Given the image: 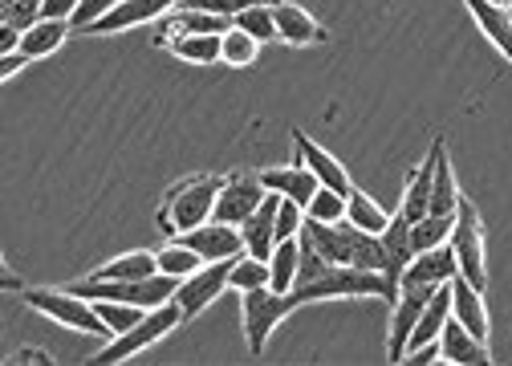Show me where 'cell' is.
I'll use <instances>...</instances> for the list:
<instances>
[{"label":"cell","instance_id":"ba28073f","mask_svg":"<svg viewBox=\"0 0 512 366\" xmlns=\"http://www.w3.org/2000/svg\"><path fill=\"white\" fill-rule=\"evenodd\" d=\"M439 285H423V281H399V297L391 305V330H387V358L391 362H407V346H411V330L419 326V314L427 310V301L435 297Z\"/></svg>","mask_w":512,"mask_h":366},{"label":"cell","instance_id":"ee69618b","mask_svg":"<svg viewBox=\"0 0 512 366\" xmlns=\"http://www.w3.org/2000/svg\"><path fill=\"white\" fill-rule=\"evenodd\" d=\"M25 362H41V366H45V362H53V354H41V350H21V354H13V358H9V366H25Z\"/></svg>","mask_w":512,"mask_h":366},{"label":"cell","instance_id":"d6986e66","mask_svg":"<svg viewBox=\"0 0 512 366\" xmlns=\"http://www.w3.org/2000/svg\"><path fill=\"white\" fill-rule=\"evenodd\" d=\"M382 240V257H387V265H382V273H387L391 281H403L407 265L415 261V244H411V220L403 212L391 216V224L378 232Z\"/></svg>","mask_w":512,"mask_h":366},{"label":"cell","instance_id":"f6af8a7d","mask_svg":"<svg viewBox=\"0 0 512 366\" xmlns=\"http://www.w3.org/2000/svg\"><path fill=\"white\" fill-rule=\"evenodd\" d=\"M0 285H5V289H21V293H25V285L17 281V273H13L9 265H0Z\"/></svg>","mask_w":512,"mask_h":366},{"label":"cell","instance_id":"d6a6232c","mask_svg":"<svg viewBox=\"0 0 512 366\" xmlns=\"http://www.w3.org/2000/svg\"><path fill=\"white\" fill-rule=\"evenodd\" d=\"M256 53H261V41H256L252 33H244L240 25H232V29L224 33V61H228V66L248 70L252 61H256Z\"/></svg>","mask_w":512,"mask_h":366},{"label":"cell","instance_id":"8fae6325","mask_svg":"<svg viewBox=\"0 0 512 366\" xmlns=\"http://www.w3.org/2000/svg\"><path fill=\"white\" fill-rule=\"evenodd\" d=\"M183 5V0H118V5L94 21L86 33L90 37H106V33H126V29H135V25H147V21H159L167 13H175Z\"/></svg>","mask_w":512,"mask_h":366},{"label":"cell","instance_id":"8992f818","mask_svg":"<svg viewBox=\"0 0 512 366\" xmlns=\"http://www.w3.org/2000/svg\"><path fill=\"white\" fill-rule=\"evenodd\" d=\"M187 318H183V310L175 301H163V305H155V310H147V318L139 322V326H131L126 334H118V338H110L102 350H98V362H126V358H135V354H143L147 346H155V342H163L171 330H179Z\"/></svg>","mask_w":512,"mask_h":366},{"label":"cell","instance_id":"30bf717a","mask_svg":"<svg viewBox=\"0 0 512 366\" xmlns=\"http://www.w3.org/2000/svg\"><path fill=\"white\" fill-rule=\"evenodd\" d=\"M269 196V188L261 183V171H228L220 179V192H216V220L224 224H244L256 208H261V200Z\"/></svg>","mask_w":512,"mask_h":366},{"label":"cell","instance_id":"b9f144b4","mask_svg":"<svg viewBox=\"0 0 512 366\" xmlns=\"http://www.w3.org/2000/svg\"><path fill=\"white\" fill-rule=\"evenodd\" d=\"M29 66V57L21 53V49H13V53H0V82H13L21 70Z\"/></svg>","mask_w":512,"mask_h":366},{"label":"cell","instance_id":"484cf974","mask_svg":"<svg viewBox=\"0 0 512 366\" xmlns=\"http://www.w3.org/2000/svg\"><path fill=\"white\" fill-rule=\"evenodd\" d=\"M439 151H435V188H431V212H447V216H456L464 192H460V183H456V167L452 159H447V143L435 139Z\"/></svg>","mask_w":512,"mask_h":366},{"label":"cell","instance_id":"d590c367","mask_svg":"<svg viewBox=\"0 0 512 366\" xmlns=\"http://www.w3.org/2000/svg\"><path fill=\"white\" fill-rule=\"evenodd\" d=\"M346 200L350 196H342V192H334V188H317L313 192V200H309V208H305V216H313V220H346Z\"/></svg>","mask_w":512,"mask_h":366},{"label":"cell","instance_id":"7bdbcfd3","mask_svg":"<svg viewBox=\"0 0 512 366\" xmlns=\"http://www.w3.org/2000/svg\"><path fill=\"white\" fill-rule=\"evenodd\" d=\"M13 49H21V29L0 21V53H13Z\"/></svg>","mask_w":512,"mask_h":366},{"label":"cell","instance_id":"52a82bcc","mask_svg":"<svg viewBox=\"0 0 512 366\" xmlns=\"http://www.w3.org/2000/svg\"><path fill=\"white\" fill-rule=\"evenodd\" d=\"M452 249L460 261V277H468L476 289L488 285V244H484V224L476 204L464 196L456 208V232H452Z\"/></svg>","mask_w":512,"mask_h":366},{"label":"cell","instance_id":"f35d334b","mask_svg":"<svg viewBox=\"0 0 512 366\" xmlns=\"http://www.w3.org/2000/svg\"><path fill=\"white\" fill-rule=\"evenodd\" d=\"M187 9H204V13H216V17H240L244 9L252 5H273V0H183Z\"/></svg>","mask_w":512,"mask_h":366},{"label":"cell","instance_id":"7a4b0ae2","mask_svg":"<svg viewBox=\"0 0 512 366\" xmlns=\"http://www.w3.org/2000/svg\"><path fill=\"white\" fill-rule=\"evenodd\" d=\"M297 305L309 301H334V297H382L391 301L399 297V281H391L387 273L378 269H358V265H326V273H317L313 281L293 289Z\"/></svg>","mask_w":512,"mask_h":366},{"label":"cell","instance_id":"2e32d148","mask_svg":"<svg viewBox=\"0 0 512 366\" xmlns=\"http://www.w3.org/2000/svg\"><path fill=\"white\" fill-rule=\"evenodd\" d=\"M293 151L305 159V167L317 175V179H322L326 183V188H334V192H342V196H350L354 192V179L346 175V167L322 147V143H313L305 131H293Z\"/></svg>","mask_w":512,"mask_h":366},{"label":"cell","instance_id":"60d3db41","mask_svg":"<svg viewBox=\"0 0 512 366\" xmlns=\"http://www.w3.org/2000/svg\"><path fill=\"white\" fill-rule=\"evenodd\" d=\"M78 5H82V0H45L41 17H49V21H74Z\"/></svg>","mask_w":512,"mask_h":366},{"label":"cell","instance_id":"4fadbf2b","mask_svg":"<svg viewBox=\"0 0 512 366\" xmlns=\"http://www.w3.org/2000/svg\"><path fill=\"white\" fill-rule=\"evenodd\" d=\"M273 17H277V37L289 49H305V45H322L330 41V29L317 21L309 9L293 5V0H273Z\"/></svg>","mask_w":512,"mask_h":366},{"label":"cell","instance_id":"9a60e30c","mask_svg":"<svg viewBox=\"0 0 512 366\" xmlns=\"http://www.w3.org/2000/svg\"><path fill=\"white\" fill-rule=\"evenodd\" d=\"M277 208H281V196H277V192H269V196L261 200V208H256V212L240 224L244 253L261 257V261H269V257H273V249H277Z\"/></svg>","mask_w":512,"mask_h":366},{"label":"cell","instance_id":"e0dca14e","mask_svg":"<svg viewBox=\"0 0 512 366\" xmlns=\"http://www.w3.org/2000/svg\"><path fill=\"white\" fill-rule=\"evenodd\" d=\"M452 318L460 326H468L480 342L492 338V322H488V305H484V289H476L468 277H452Z\"/></svg>","mask_w":512,"mask_h":366},{"label":"cell","instance_id":"ffe728a7","mask_svg":"<svg viewBox=\"0 0 512 366\" xmlns=\"http://www.w3.org/2000/svg\"><path fill=\"white\" fill-rule=\"evenodd\" d=\"M435 151H439V143H431L427 147V159L407 175V188H403V204H399V212L415 224V220H423L427 212H431V188H435Z\"/></svg>","mask_w":512,"mask_h":366},{"label":"cell","instance_id":"cb8c5ba5","mask_svg":"<svg viewBox=\"0 0 512 366\" xmlns=\"http://www.w3.org/2000/svg\"><path fill=\"white\" fill-rule=\"evenodd\" d=\"M155 273H159V257L147 249H135V253H122V257L98 265L86 277L90 281H139V277H155Z\"/></svg>","mask_w":512,"mask_h":366},{"label":"cell","instance_id":"ab89813d","mask_svg":"<svg viewBox=\"0 0 512 366\" xmlns=\"http://www.w3.org/2000/svg\"><path fill=\"white\" fill-rule=\"evenodd\" d=\"M114 5H118V0H82L78 13H74V21H70V25H74V33H86V29H90L94 21H102Z\"/></svg>","mask_w":512,"mask_h":366},{"label":"cell","instance_id":"8d00e7d4","mask_svg":"<svg viewBox=\"0 0 512 366\" xmlns=\"http://www.w3.org/2000/svg\"><path fill=\"white\" fill-rule=\"evenodd\" d=\"M41 5L45 0H0V21L17 25L25 33V29H33L41 21Z\"/></svg>","mask_w":512,"mask_h":366},{"label":"cell","instance_id":"5bb4252c","mask_svg":"<svg viewBox=\"0 0 512 366\" xmlns=\"http://www.w3.org/2000/svg\"><path fill=\"white\" fill-rule=\"evenodd\" d=\"M261 183L269 192H277V196H285V200H297L301 208H309V200H313V192L322 188V179H317L309 167H305V159L293 151V163L289 167H261Z\"/></svg>","mask_w":512,"mask_h":366},{"label":"cell","instance_id":"f546056e","mask_svg":"<svg viewBox=\"0 0 512 366\" xmlns=\"http://www.w3.org/2000/svg\"><path fill=\"white\" fill-rule=\"evenodd\" d=\"M456 232V216H447V212H427L423 220L411 224V244H415V253H427L435 249V244H447Z\"/></svg>","mask_w":512,"mask_h":366},{"label":"cell","instance_id":"4dcf8cb0","mask_svg":"<svg viewBox=\"0 0 512 366\" xmlns=\"http://www.w3.org/2000/svg\"><path fill=\"white\" fill-rule=\"evenodd\" d=\"M346 220H350V224H358L362 232H374V236H378L382 228L391 224V212L382 208L378 200H370L362 188H354V192H350V200H346Z\"/></svg>","mask_w":512,"mask_h":366},{"label":"cell","instance_id":"f1b7e54d","mask_svg":"<svg viewBox=\"0 0 512 366\" xmlns=\"http://www.w3.org/2000/svg\"><path fill=\"white\" fill-rule=\"evenodd\" d=\"M155 257H159V273H167V277H191L196 269H204L208 261L196 253V249H187V244L179 240V236H171V244H163V249H155Z\"/></svg>","mask_w":512,"mask_h":366},{"label":"cell","instance_id":"277c9868","mask_svg":"<svg viewBox=\"0 0 512 366\" xmlns=\"http://www.w3.org/2000/svg\"><path fill=\"white\" fill-rule=\"evenodd\" d=\"M301 310L293 293H277L273 285H261V289H248L240 293V322H244V342H248V354L261 358L273 330L293 314Z\"/></svg>","mask_w":512,"mask_h":366},{"label":"cell","instance_id":"603a6c76","mask_svg":"<svg viewBox=\"0 0 512 366\" xmlns=\"http://www.w3.org/2000/svg\"><path fill=\"white\" fill-rule=\"evenodd\" d=\"M163 49H171L179 61L191 66H216L224 61V33H179V37H163Z\"/></svg>","mask_w":512,"mask_h":366},{"label":"cell","instance_id":"e575fe53","mask_svg":"<svg viewBox=\"0 0 512 366\" xmlns=\"http://www.w3.org/2000/svg\"><path fill=\"white\" fill-rule=\"evenodd\" d=\"M94 305H98L102 322L114 330V338H118V334H126L131 326H139V322L147 318V310H143V305H126V301H94Z\"/></svg>","mask_w":512,"mask_h":366},{"label":"cell","instance_id":"5b68a950","mask_svg":"<svg viewBox=\"0 0 512 366\" xmlns=\"http://www.w3.org/2000/svg\"><path fill=\"white\" fill-rule=\"evenodd\" d=\"M74 293L90 297V301H126V305H143V310H155L163 301H175V289H179V277H167V273H155V277H139V281H74L70 285Z\"/></svg>","mask_w":512,"mask_h":366},{"label":"cell","instance_id":"1f68e13d","mask_svg":"<svg viewBox=\"0 0 512 366\" xmlns=\"http://www.w3.org/2000/svg\"><path fill=\"white\" fill-rule=\"evenodd\" d=\"M269 261H261V257H252V253H240L236 261H232V289L236 293H248V289H261V285H269Z\"/></svg>","mask_w":512,"mask_h":366},{"label":"cell","instance_id":"6da1fadb","mask_svg":"<svg viewBox=\"0 0 512 366\" xmlns=\"http://www.w3.org/2000/svg\"><path fill=\"white\" fill-rule=\"evenodd\" d=\"M220 179H224V175L200 171V175H187V179L171 183V188L163 192V200H159V212H155L159 228H163L167 236H183V232H191V228H200L204 220H212Z\"/></svg>","mask_w":512,"mask_h":366},{"label":"cell","instance_id":"83f0119b","mask_svg":"<svg viewBox=\"0 0 512 366\" xmlns=\"http://www.w3.org/2000/svg\"><path fill=\"white\" fill-rule=\"evenodd\" d=\"M269 285L277 293H293L297 289V273H301V236L293 240H277V249L269 257Z\"/></svg>","mask_w":512,"mask_h":366},{"label":"cell","instance_id":"bcb514c9","mask_svg":"<svg viewBox=\"0 0 512 366\" xmlns=\"http://www.w3.org/2000/svg\"><path fill=\"white\" fill-rule=\"evenodd\" d=\"M496 5H504V9H512V0H496Z\"/></svg>","mask_w":512,"mask_h":366},{"label":"cell","instance_id":"3957f363","mask_svg":"<svg viewBox=\"0 0 512 366\" xmlns=\"http://www.w3.org/2000/svg\"><path fill=\"white\" fill-rule=\"evenodd\" d=\"M21 297L29 301V310H37V314H45V318H53L61 326H70L78 334H90L98 342H110L114 338V330L98 314V305L90 297L74 293V289H45V285H37V289H25Z\"/></svg>","mask_w":512,"mask_h":366},{"label":"cell","instance_id":"9c48e42d","mask_svg":"<svg viewBox=\"0 0 512 366\" xmlns=\"http://www.w3.org/2000/svg\"><path fill=\"white\" fill-rule=\"evenodd\" d=\"M232 261H236V257H232ZM232 261H208L204 269H196L191 277L179 281V289H175V305L183 310L187 322H191V318H200L204 310H212L216 297H220L224 289H232Z\"/></svg>","mask_w":512,"mask_h":366},{"label":"cell","instance_id":"d4e9b609","mask_svg":"<svg viewBox=\"0 0 512 366\" xmlns=\"http://www.w3.org/2000/svg\"><path fill=\"white\" fill-rule=\"evenodd\" d=\"M228 29H232V17H216V13H204V9L179 5L175 13L163 17L159 41H163V37H179V33H228Z\"/></svg>","mask_w":512,"mask_h":366},{"label":"cell","instance_id":"74e56055","mask_svg":"<svg viewBox=\"0 0 512 366\" xmlns=\"http://www.w3.org/2000/svg\"><path fill=\"white\" fill-rule=\"evenodd\" d=\"M301 228H305V208L297 200H285L281 196V208H277V240H293V236H301Z\"/></svg>","mask_w":512,"mask_h":366},{"label":"cell","instance_id":"44dd1931","mask_svg":"<svg viewBox=\"0 0 512 366\" xmlns=\"http://www.w3.org/2000/svg\"><path fill=\"white\" fill-rule=\"evenodd\" d=\"M460 273V261H456V249H452V240L447 244H435V249L427 253H415V261L407 265L403 281H423V285H447Z\"/></svg>","mask_w":512,"mask_h":366},{"label":"cell","instance_id":"7c38bea8","mask_svg":"<svg viewBox=\"0 0 512 366\" xmlns=\"http://www.w3.org/2000/svg\"><path fill=\"white\" fill-rule=\"evenodd\" d=\"M187 249H196L204 261H232V257H240L244 253V236H240V228L236 224H224V220H204L200 228H191V232H183L179 236Z\"/></svg>","mask_w":512,"mask_h":366},{"label":"cell","instance_id":"836d02e7","mask_svg":"<svg viewBox=\"0 0 512 366\" xmlns=\"http://www.w3.org/2000/svg\"><path fill=\"white\" fill-rule=\"evenodd\" d=\"M232 25H240L244 33H252L256 41H281L277 37V17H273V5H252V9H244L240 17H232Z\"/></svg>","mask_w":512,"mask_h":366},{"label":"cell","instance_id":"4316f807","mask_svg":"<svg viewBox=\"0 0 512 366\" xmlns=\"http://www.w3.org/2000/svg\"><path fill=\"white\" fill-rule=\"evenodd\" d=\"M74 33V25L70 21H49V17H41L33 29H25L21 33V53L29 57V61H37V57H49V53H57L61 45H66V37Z\"/></svg>","mask_w":512,"mask_h":366},{"label":"cell","instance_id":"ac0fdd59","mask_svg":"<svg viewBox=\"0 0 512 366\" xmlns=\"http://www.w3.org/2000/svg\"><path fill=\"white\" fill-rule=\"evenodd\" d=\"M439 350H443V362L452 366H488L492 362V350L488 342H480L468 326H460L456 318H447L443 334H439Z\"/></svg>","mask_w":512,"mask_h":366},{"label":"cell","instance_id":"7402d4cb","mask_svg":"<svg viewBox=\"0 0 512 366\" xmlns=\"http://www.w3.org/2000/svg\"><path fill=\"white\" fill-rule=\"evenodd\" d=\"M464 9H468L472 21L484 29V37L512 61V9L496 5V0H464Z\"/></svg>","mask_w":512,"mask_h":366}]
</instances>
